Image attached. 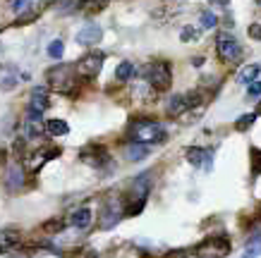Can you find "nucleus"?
I'll return each mask as SVG.
<instances>
[{
  "label": "nucleus",
  "instance_id": "1",
  "mask_svg": "<svg viewBox=\"0 0 261 258\" xmlns=\"http://www.w3.org/2000/svg\"><path fill=\"white\" fill-rule=\"evenodd\" d=\"M129 141H139V144H161V141H166V127L156 122V120H135V122H129Z\"/></svg>",
  "mask_w": 261,
  "mask_h": 258
},
{
  "label": "nucleus",
  "instance_id": "2",
  "mask_svg": "<svg viewBox=\"0 0 261 258\" xmlns=\"http://www.w3.org/2000/svg\"><path fill=\"white\" fill-rule=\"evenodd\" d=\"M46 79L50 89H56L60 94H72L77 86V70L72 65H56L46 72Z\"/></svg>",
  "mask_w": 261,
  "mask_h": 258
},
{
  "label": "nucleus",
  "instance_id": "3",
  "mask_svg": "<svg viewBox=\"0 0 261 258\" xmlns=\"http://www.w3.org/2000/svg\"><path fill=\"white\" fill-rule=\"evenodd\" d=\"M142 74H144V81H149L156 91H168L170 84H173V70L163 60H156V63L146 65L142 70Z\"/></svg>",
  "mask_w": 261,
  "mask_h": 258
},
{
  "label": "nucleus",
  "instance_id": "4",
  "mask_svg": "<svg viewBox=\"0 0 261 258\" xmlns=\"http://www.w3.org/2000/svg\"><path fill=\"white\" fill-rule=\"evenodd\" d=\"M216 53H218V58H221V63H225V65H238L240 60H242L245 50H242L240 41L235 39L232 34L223 32L221 36H218V41H216Z\"/></svg>",
  "mask_w": 261,
  "mask_h": 258
},
{
  "label": "nucleus",
  "instance_id": "5",
  "mask_svg": "<svg viewBox=\"0 0 261 258\" xmlns=\"http://www.w3.org/2000/svg\"><path fill=\"white\" fill-rule=\"evenodd\" d=\"M230 251H232V246H230V242L225 237H211V239L201 242L194 249V256L197 258H225Z\"/></svg>",
  "mask_w": 261,
  "mask_h": 258
},
{
  "label": "nucleus",
  "instance_id": "6",
  "mask_svg": "<svg viewBox=\"0 0 261 258\" xmlns=\"http://www.w3.org/2000/svg\"><path fill=\"white\" fill-rule=\"evenodd\" d=\"M125 215V201L120 198L118 194L108 198L103 204V213H101V227L103 230H111L113 225H118V220Z\"/></svg>",
  "mask_w": 261,
  "mask_h": 258
},
{
  "label": "nucleus",
  "instance_id": "7",
  "mask_svg": "<svg viewBox=\"0 0 261 258\" xmlns=\"http://www.w3.org/2000/svg\"><path fill=\"white\" fill-rule=\"evenodd\" d=\"M103 67V53L98 50H91L82 58L80 63L74 65V70H77V77H84V79H94L98 77V72Z\"/></svg>",
  "mask_w": 261,
  "mask_h": 258
},
{
  "label": "nucleus",
  "instance_id": "8",
  "mask_svg": "<svg viewBox=\"0 0 261 258\" xmlns=\"http://www.w3.org/2000/svg\"><path fill=\"white\" fill-rule=\"evenodd\" d=\"M80 158L84 160L87 165H91V167H103V165L111 163V156H108V151L103 149V146H98V144H91V146H84L80 153Z\"/></svg>",
  "mask_w": 261,
  "mask_h": 258
},
{
  "label": "nucleus",
  "instance_id": "9",
  "mask_svg": "<svg viewBox=\"0 0 261 258\" xmlns=\"http://www.w3.org/2000/svg\"><path fill=\"white\" fill-rule=\"evenodd\" d=\"M185 156H187V163L194 165V167H201V170H206V172L214 167V153L201 149V146H190Z\"/></svg>",
  "mask_w": 261,
  "mask_h": 258
},
{
  "label": "nucleus",
  "instance_id": "10",
  "mask_svg": "<svg viewBox=\"0 0 261 258\" xmlns=\"http://www.w3.org/2000/svg\"><path fill=\"white\" fill-rule=\"evenodd\" d=\"M101 39H103V29L96 22H87L74 36V41L80 46H96V43H101Z\"/></svg>",
  "mask_w": 261,
  "mask_h": 258
},
{
  "label": "nucleus",
  "instance_id": "11",
  "mask_svg": "<svg viewBox=\"0 0 261 258\" xmlns=\"http://www.w3.org/2000/svg\"><path fill=\"white\" fill-rule=\"evenodd\" d=\"M24 180H27V172H24V167L19 163H12L8 167V172H5V187L10 189V191H17V189L24 187Z\"/></svg>",
  "mask_w": 261,
  "mask_h": 258
},
{
  "label": "nucleus",
  "instance_id": "12",
  "mask_svg": "<svg viewBox=\"0 0 261 258\" xmlns=\"http://www.w3.org/2000/svg\"><path fill=\"white\" fill-rule=\"evenodd\" d=\"M151 194V172H142L132 180V189H129V198H146Z\"/></svg>",
  "mask_w": 261,
  "mask_h": 258
},
{
  "label": "nucleus",
  "instance_id": "13",
  "mask_svg": "<svg viewBox=\"0 0 261 258\" xmlns=\"http://www.w3.org/2000/svg\"><path fill=\"white\" fill-rule=\"evenodd\" d=\"M29 108L41 110V112L50 108V94H48L46 86H34L32 89V103H29Z\"/></svg>",
  "mask_w": 261,
  "mask_h": 258
},
{
  "label": "nucleus",
  "instance_id": "14",
  "mask_svg": "<svg viewBox=\"0 0 261 258\" xmlns=\"http://www.w3.org/2000/svg\"><path fill=\"white\" fill-rule=\"evenodd\" d=\"M187 110H190V105H187V98H185V96H170V98H168V103H166L168 118H182Z\"/></svg>",
  "mask_w": 261,
  "mask_h": 258
},
{
  "label": "nucleus",
  "instance_id": "15",
  "mask_svg": "<svg viewBox=\"0 0 261 258\" xmlns=\"http://www.w3.org/2000/svg\"><path fill=\"white\" fill-rule=\"evenodd\" d=\"M149 151H151V146L149 144H139V141H129L125 146V156H127V160H144V158L149 156Z\"/></svg>",
  "mask_w": 261,
  "mask_h": 258
},
{
  "label": "nucleus",
  "instance_id": "16",
  "mask_svg": "<svg viewBox=\"0 0 261 258\" xmlns=\"http://www.w3.org/2000/svg\"><path fill=\"white\" fill-rule=\"evenodd\" d=\"M19 246V232L15 230H0V253H8V251Z\"/></svg>",
  "mask_w": 261,
  "mask_h": 258
},
{
  "label": "nucleus",
  "instance_id": "17",
  "mask_svg": "<svg viewBox=\"0 0 261 258\" xmlns=\"http://www.w3.org/2000/svg\"><path fill=\"white\" fill-rule=\"evenodd\" d=\"M259 72H261V65L259 63L245 65V67H242V70L235 74V81H238V84H252L254 79L259 77Z\"/></svg>",
  "mask_w": 261,
  "mask_h": 258
},
{
  "label": "nucleus",
  "instance_id": "18",
  "mask_svg": "<svg viewBox=\"0 0 261 258\" xmlns=\"http://www.w3.org/2000/svg\"><path fill=\"white\" fill-rule=\"evenodd\" d=\"M91 211L89 208H80V211H74L70 215V225L72 227H77V230H87L89 225H91Z\"/></svg>",
  "mask_w": 261,
  "mask_h": 258
},
{
  "label": "nucleus",
  "instance_id": "19",
  "mask_svg": "<svg viewBox=\"0 0 261 258\" xmlns=\"http://www.w3.org/2000/svg\"><path fill=\"white\" fill-rule=\"evenodd\" d=\"M137 77V65L135 63H129V60H125V63H120L118 65V70H115V79L118 81H132V79Z\"/></svg>",
  "mask_w": 261,
  "mask_h": 258
},
{
  "label": "nucleus",
  "instance_id": "20",
  "mask_svg": "<svg viewBox=\"0 0 261 258\" xmlns=\"http://www.w3.org/2000/svg\"><path fill=\"white\" fill-rule=\"evenodd\" d=\"M70 132V127H67V122L65 120H48L46 122V134H50V136H65V134Z\"/></svg>",
  "mask_w": 261,
  "mask_h": 258
},
{
  "label": "nucleus",
  "instance_id": "21",
  "mask_svg": "<svg viewBox=\"0 0 261 258\" xmlns=\"http://www.w3.org/2000/svg\"><path fill=\"white\" fill-rule=\"evenodd\" d=\"M256 118H259L256 112H247V115H240L238 122H235V129H238V132H247V129H249V127L256 122Z\"/></svg>",
  "mask_w": 261,
  "mask_h": 258
},
{
  "label": "nucleus",
  "instance_id": "22",
  "mask_svg": "<svg viewBox=\"0 0 261 258\" xmlns=\"http://www.w3.org/2000/svg\"><path fill=\"white\" fill-rule=\"evenodd\" d=\"M199 22H201L204 29H216V26H218V17H216V12H211V10H204V12L199 15Z\"/></svg>",
  "mask_w": 261,
  "mask_h": 258
},
{
  "label": "nucleus",
  "instance_id": "23",
  "mask_svg": "<svg viewBox=\"0 0 261 258\" xmlns=\"http://www.w3.org/2000/svg\"><path fill=\"white\" fill-rule=\"evenodd\" d=\"M63 53H65V43L60 39H56V41H50V43H48V58L60 60V58H63Z\"/></svg>",
  "mask_w": 261,
  "mask_h": 258
},
{
  "label": "nucleus",
  "instance_id": "24",
  "mask_svg": "<svg viewBox=\"0 0 261 258\" xmlns=\"http://www.w3.org/2000/svg\"><path fill=\"white\" fill-rule=\"evenodd\" d=\"M249 156H252V177H259L261 175V149L252 146V149H249Z\"/></svg>",
  "mask_w": 261,
  "mask_h": 258
},
{
  "label": "nucleus",
  "instance_id": "25",
  "mask_svg": "<svg viewBox=\"0 0 261 258\" xmlns=\"http://www.w3.org/2000/svg\"><path fill=\"white\" fill-rule=\"evenodd\" d=\"M261 256V239H254V242L247 244V249L242 251V258H256Z\"/></svg>",
  "mask_w": 261,
  "mask_h": 258
},
{
  "label": "nucleus",
  "instance_id": "26",
  "mask_svg": "<svg viewBox=\"0 0 261 258\" xmlns=\"http://www.w3.org/2000/svg\"><path fill=\"white\" fill-rule=\"evenodd\" d=\"M39 0H10V8L15 10V12H24V10H29L32 5H36Z\"/></svg>",
  "mask_w": 261,
  "mask_h": 258
},
{
  "label": "nucleus",
  "instance_id": "27",
  "mask_svg": "<svg viewBox=\"0 0 261 258\" xmlns=\"http://www.w3.org/2000/svg\"><path fill=\"white\" fill-rule=\"evenodd\" d=\"M199 39V32L194 29V26H185L180 32V41L182 43H190V41H197Z\"/></svg>",
  "mask_w": 261,
  "mask_h": 258
},
{
  "label": "nucleus",
  "instance_id": "28",
  "mask_svg": "<svg viewBox=\"0 0 261 258\" xmlns=\"http://www.w3.org/2000/svg\"><path fill=\"white\" fill-rule=\"evenodd\" d=\"M261 96V81L254 79L252 84H247V98H259Z\"/></svg>",
  "mask_w": 261,
  "mask_h": 258
},
{
  "label": "nucleus",
  "instance_id": "29",
  "mask_svg": "<svg viewBox=\"0 0 261 258\" xmlns=\"http://www.w3.org/2000/svg\"><path fill=\"white\" fill-rule=\"evenodd\" d=\"M80 8V0H65L63 5H60V12H63V15H70L72 10H77Z\"/></svg>",
  "mask_w": 261,
  "mask_h": 258
},
{
  "label": "nucleus",
  "instance_id": "30",
  "mask_svg": "<svg viewBox=\"0 0 261 258\" xmlns=\"http://www.w3.org/2000/svg\"><path fill=\"white\" fill-rule=\"evenodd\" d=\"M249 39L252 41H261V22H256V24H252V26H249Z\"/></svg>",
  "mask_w": 261,
  "mask_h": 258
},
{
  "label": "nucleus",
  "instance_id": "31",
  "mask_svg": "<svg viewBox=\"0 0 261 258\" xmlns=\"http://www.w3.org/2000/svg\"><path fill=\"white\" fill-rule=\"evenodd\" d=\"M17 84V77H5L3 81H0V89H5V91H10L12 86Z\"/></svg>",
  "mask_w": 261,
  "mask_h": 258
},
{
  "label": "nucleus",
  "instance_id": "32",
  "mask_svg": "<svg viewBox=\"0 0 261 258\" xmlns=\"http://www.w3.org/2000/svg\"><path fill=\"white\" fill-rule=\"evenodd\" d=\"M48 232H63L65 230V222H60V220H56V225H46Z\"/></svg>",
  "mask_w": 261,
  "mask_h": 258
},
{
  "label": "nucleus",
  "instance_id": "33",
  "mask_svg": "<svg viewBox=\"0 0 261 258\" xmlns=\"http://www.w3.org/2000/svg\"><path fill=\"white\" fill-rule=\"evenodd\" d=\"M192 65H194V67H201V65H204V58H194V60H192Z\"/></svg>",
  "mask_w": 261,
  "mask_h": 258
},
{
  "label": "nucleus",
  "instance_id": "34",
  "mask_svg": "<svg viewBox=\"0 0 261 258\" xmlns=\"http://www.w3.org/2000/svg\"><path fill=\"white\" fill-rule=\"evenodd\" d=\"M53 3H56V0H39L41 8H46V5H53Z\"/></svg>",
  "mask_w": 261,
  "mask_h": 258
},
{
  "label": "nucleus",
  "instance_id": "35",
  "mask_svg": "<svg viewBox=\"0 0 261 258\" xmlns=\"http://www.w3.org/2000/svg\"><path fill=\"white\" fill-rule=\"evenodd\" d=\"M214 3H216V5H221V8H225V5H228L230 0H214Z\"/></svg>",
  "mask_w": 261,
  "mask_h": 258
},
{
  "label": "nucleus",
  "instance_id": "36",
  "mask_svg": "<svg viewBox=\"0 0 261 258\" xmlns=\"http://www.w3.org/2000/svg\"><path fill=\"white\" fill-rule=\"evenodd\" d=\"M89 3H96V5H103V0H89Z\"/></svg>",
  "mask_w": 261,
  "mask_h": 258
},
{
  "label": "nucleus",
  "instance_id": "37",
  "mask_svg": "<svg viewBox=\"0 0 261 258\" xmlns=\"http://www.w3.org/2000/svg\"><path fill=\"white\" fill-rule=\"evenodd\" d=\"M91 258H98V256H91Z\"/></svg>",
  "mask_w": 261,
  "mask_h": 258
}]
</instances>
